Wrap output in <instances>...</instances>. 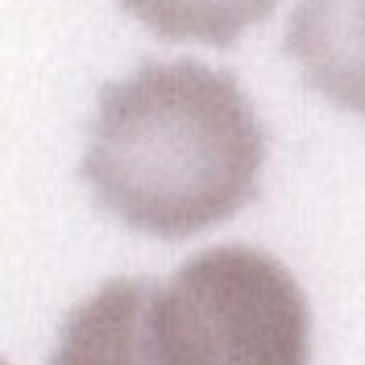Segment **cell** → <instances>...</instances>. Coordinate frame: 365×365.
Returning a JSON list of instances; mask_svg holds the SVG:
<instances>
[{"mask_svg":"<svg viewBox=\"0 0 365 365\" xmlns=\"http://www.w3.org/2000/svg\"><path fill=\"white\" fill-rule=\"evenodd\" d=\"M0 365H4V361H0Z\"/></svg>","mask_w":365,"mask_h":365,"instance_id":"cell-6","label":"cell"},{"mask_svg":"<svg viewBox=\"0 0 365 365\" xmlns=\"http://www.w3.org/2000/svg\"><path fill=\"white\" fill-rule=\"evenodd\" d=\"M266 129L228 71L150 63L100 91L83 179L120 225L182 241L257 195Z\"/></svg>","mask_w":365,"mask_h":365,"instance_id":"cell-1","label":"cell"},{"mask_svg":"<svg viewBox=\"0 0 365 365\" xmlns=\"http://www.w3.org/2000/svg\"><path fill=\"white\" fill-rule=\"evenodd\" d=\"M150 332L162 365H307L312 312L282 262L250 245L191 257L154 287Z\"/></svg>","mask_w":365,"mask_h":365,"instance_id":"cell-2","label":"cell"},{"mask_svg":"<svg viewBox=\"0 0 365 365\" xmlns=\"http://www.w3.org/2000/svg\"><path fill=\"white\" fill-rule=\"evenodd\" d=\"M120 9L170 42L232 46L250 25L266 21L278 0H120Z\"/></svg>","mask_w":365,"mask_h":365,"instance_id":"cell-5","label":"cell"},{"mask_svg":"<svg viewBox=\"0 0 365 365\" xmlns=\"http://www.w3.org/2000/svg\"><path fill=\"white\" fill-rule=\"evenodd\" d=\"M287 54L307 88L365 116V0H303L291 17Z\"/></svg>","mask_w":365,"mask_h":365,"instance_id":"cell-3","label":"cell"},{"mask_svg":"<svg viewBox=\"0 0 365 365\" xmlns=\"http://www.w3.org/2000/svg\"><path fill=\"white\" fill-rule=\"evenodd\" d=\"M154 287L141 278L104 282L58 332L50 365H162L150 332Z\"/></svg>","mask_w":365,"mask_h":365,"instance_id":"cell-4","label":"cell"}]
</instances>
